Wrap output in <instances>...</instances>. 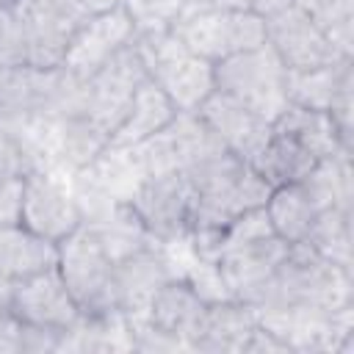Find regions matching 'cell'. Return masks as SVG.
Returning a JSON list of instances; mask_svg holds the SVG:
<instances>
[{
  "mask_svg": "<svg viewBox=\"0 0 354 354\" xmlns=\"http://www.w3.org/2000/svg\"><path fill=\"white\" fill-rule=\"evenodd\" d=\"M191 183V224L188 241L194 252L216 263V249L221 232L243 213L266 205L271 185L241 158L221 152L210 160H202L185 169Z\"/></svg>",
  "mask_w": 354,
  "mask_h": 354,
  "instance_id": "cell-1",
  "label": "cell"
},
{
  "mask_svg": "<svg viewBox=\"0 0 354 354\" xmlns=\"http://www.w3.org/2000/svg\"><path fill=\"white\" fill-rule=\"evenodd\" d=\"M354 301V277L348 268L326 260L310 243H290L288 254L254 299V310L274 307H324L337 310Z\"/></svg>",
  "mask_w": 354,
  "mask_h": 354,
  "instance_id": "cell-2",
  "label": "cell"
},
{
  "mask_svg": "<svg viewBox=\"0 0 354 354\" xmlns=\"http://www.w3.org/2000/svg\"><path fill=\"white\" fill-rule=\"evenodd\" d=\"M58 246L55 268L75 299L80 315L102 318L116 315L119 293H116V260L102 249L97 235L80 224L72 235H66Z\"/></svg>",
  "mask_w": 354,
  "mask_h": 354,
  "instance_id": "cell-3",
  "label": "cell"
},
{
  "mask_svg": "<svg viewBox=\"0 0 354 354\" xmlns=\"http://www.w3.org/2000/svg\"><path fill=\"white\" fill-rule=\"evenodd\" d=\"M136 47L144 58L149 80L171 100L177 111H196L213 91V64L185 50V44L166 30L136 33Z\"/></svg>",
  "mask_w": 354,
  "mask_h": 354,
  "instance_id": "cell-4",
  "label": "cell"
},
{
  "mask_svg": "<svg viewBox=\"0 0 354 354\" xmlns=\"http://www.w3.org/2000/svg\"><path fill=\"white\" fill-rule=\"evenodd\" d=\"M185 50L194 55L216 64L221 58H230L243 50H254L266 44V19L221 6H199L188 3L185 11L177 17V22L169 28Z\"/></svg>",
  "mask_w": 354,
  "mask_h": 354,
  "instance_id": "cell-5",
  "label": "cell"
},
{
  "mask_svg": "<svg viewBox=\"0 0 354 354\" xmlns=\"http://www.w3.org/2000/svg\"><path fill=\"white\" fill-rule=\"evenodd\" d=\"M285 66L268 44L254 50L235 53L213 64V83L216 91L246 105L249 111L260 113L263 119L274 122L285 105Z\"/></svg>",
  "mask_w": 354,
  "mask_h": 354,
  "instance_id": "cell-6",
  "label": "cell"
},
{
  "mask_svg": "<svg viewBox=\"0 0 354 354\" xmlns=\"http://www.w3.org/2000/svg\"><path fill=\"white\" fill-rule=\"evenodd\" d=\"M149 80L144 58L136 47V39L102 61L91 75H86V102L83 116L100 124L108 136L122 124L136 88Z\"/></svg>",
  "mask_w": 354,
  "mask_h": 354,
  "instance_id": "cell-7",
  "label": "cell"
},
{
  "mask_svg": "<svg viewBox=\"0 0 354 354\" xmlns=\"http://www.w3.org/2000/svg\"><path fill=\"white\" fill-rule=\"evenodd\" d=\"M19 224L50 243H61L66 235H72L83 218L72 194L69 174L58 169H36L25 174Z\"/></svg>",
  "mask_w": 354,
  "mask_h": 354,
  "instance_id": "cell-8",
  "label": "cell"
},
{
  "mask_svg": "<svg viewBox=\"0 0 354 354\" xmlns=\"http://www.w3.org/2000/svg\"><path fill=\"white\" fill-rule=\"evenodd\" d=\"M354 58L335 61L318 69H288L285 72V97L288 105H301L310 111H324L332 116L340 138L354 147Z\"/></svg>",
  "mask_w": 354,
  "mask_h": 354,
  "instance_id": "cell-9",
  "label": "cell"
},
{
  "mask_svg": "<svg viewBox=\"0 0 354 354\" xmlns=\"http://www.w3.org/2000/svg\"><path fill=\"white\" fill-rule=\"evenodd\" d=\"M191 202L194 194L185 171H166L144 177V183L136 188L127 205L152 238L169 243L188 235Z\"/></svg>",
  "mask_w": 354,
  "mask_h": 354,
  "instance_id": "cell-10",
  "label": "cell"
},
{
  "mask_svg": "<svg viewBox=\"0 0 354 354\" xmlns=\"http://www.w3.org/2000/svg\"><path fill=\"white\" fill-rule=\"evenodd\" d=\"M288 246L290 243H285L274 232L221 243L216 254V266L230 296L238 301L254 304L257 293L263 290V285L271 279V274L288 254Z\"/></svg>",
  "mask_w": 354,
  "mask_h": 354,
  "instance_id": "cell-11",
  "label": "cell"
},
{
  "mask_svg": "<svg viewBox=\"0 0 354 354\" xmlns=\"http://www.w3.org/2000/svg\"><path fill=\"white\" fill-rule=\"evenodd\" d=\"M6 310L22 324L53 329L61 335L80 318V310L55 266L14 282L6 299Z\"/></svg>",
  "mask_w": 354,
  "mask_h": 354,
  "instance_id": "cell-12",
  "label": "cell"
},
{
  "mask_svg": "<svg viewBox=\"0 0 354 354\" xmlns=\"http://www.w3.org/2000/svg\"><path fill=\"white\" fill-rule=\"evenodd\" d=\"M266 44L277 53L285 69H318L343 61L332 41L293 3L266 17Z\"/></svg>",
  "mask_w": 354,
  "mask_h": 354,
  "instance_id": "cell-13",
  "label": "cell"
},
{
  "mask_svg": "<svg viewBox=\"0 0 354 354\" xmlns=\"http://www.w3.org/2000/svg\"><path fill=\"white\" fill-rule=\"evenodd\" d=\"M196 113L207 122V127L216 133V138L224 144V149L249 166L254 163V158L260 155V149L266 147V141L271 136L268 119H263L260 113L249 111L246 105H241L218 91H213L196 108Z\"/></svg>",
  "mask_w": 354,
  "mask_h": 354,
  "instance_id": "cell-14",
  "label": "cell"
},
{
  "mask_svg": "<svg viewBox=\"0 0 354 354\" xmlns=\"http://www.w3.org/2000/svg\"><path fill=\"white\" fill-rule=\"evenodd\" d=\"M171 277H174V268L160 241L116 260V293H119L122 315L144 318L155 290Z\"/></svg>",
  "mask_w": 354,
  "mask_h": 354,
  "instance_id": "cell-15",
  "label": "cell"
},
{
  "mask_svg": "<svg viewBox=\"0 0 354 354\" xmlns=\"http://www.w3.org/2000/svg\"><path fill=\"white\" fill-rule=\"evenodd\" d=\"M136 25L124 8V3L119 8H111L105 14L91 17L75 36L64 66L72 69L75 75H91L102 61H108L116 50H122L124 44H130L136 39Z\"/></svg>",
  "mask_w": 354,
  "mask_h": 354,
  "instance_id": "cell-16",
  "label": "cell"
},
{
  "mask_svg": "<svg viewBox=\"0 0 354 354\" xmlns=\"http://www.w3.org/2000/svg\"><path fill=\"white\" fill-rule=\"evenodd\" d=\"M257 310L238 299L210 301L191 337V351H246L257 329Z\"/></svg>",
  "mask_w": 354,
  "mask_h": 354,
  "instance_id": "cell-17",
  "label": "cell"
},
{
  "mask_svg": "<svg viewBox=\"0 0 354 354\" xmlns=\"http://www.w3.org/2000/svg\"><path fill=\"white\" fill-rule=\"evenodd\" d=\"M205 307H207V301L183 277H171L169 282H163L155 290L144 318L149 324H155L158 329L180 337L188 346V351H191V337L199 329Z\"/></svg>",
  "mask_w": 354,
  "mask_h": 354,
  "instance_id": "cell-18",
  "label": "cell"
},
{
  "mask_svg": "<svg viewBox=\"0 0 354 354\" xmlns=\"http://www.w3.org/2000/svg\"><path fill=\"white\" fill-rule=\"evenodd\" d=\"M58 260V246L33 235L22 224L0 227V279L19 282L39 271L53 268Z\"/></svg>",
  "mask_w": 354,
  "mask_h": 354,
  "instance_id": "cell-19",
  "label": "cell"
},
{
  "mask_svg": "<svg viewBox=\"0 0 354 354\" xmlns=\"http://www.w3.org/2000/svg\"><path fill=\"white\" fill-rule=\"evenodd\" d=\"M174 116H177V108L171 105V100L152 80H144L136 88L130 108H127L122 124L113 130L108 147H136L144 138L160 133Z\"/></svg>",
  "mask_w": 354,
  "mask_h": 354,
  "instance_id": "cell-20",
  "label": "cell"
},
{
  "mask_svg": "<svg viewBox=\"0 0 354 354\" xmlns=\"http://www.w3.org/2000/svg\"><path fill=\"white\" fill-rule=\"evenodd\" d=\"M274 130L290 136L293 141H299L301 147H307L318 160L335 155V152H354V147H348L332 116L324 113V111H310V108H301V105H285V111L271 122Z\"/></svg>",
  "mask_w": 354,
  "mask_h": 354,
  "instance_id": "cell-21",
  "label": "cell"
},
{
  "mask_svg": "<svg viewBox=\"0 0 354 354\" xmlns=\"http://www.w3.org/2000/svg\"><path fill=\"white\" fill-rule=\"evenodd\" d=\"M315 163H318V158L307 147H301L290 136H285V133L271 127V136H268L266 147L260 149V155L254 158L252 169L271 188H279V185L301 183L315 169Z\"/></svg>",
  "mask_w": 354,
  "mask_h": 354,
  "instance_id": "cell-22",
  "label": "cell"
},
{
  "mask_svg": "<svg viewBox=\"0 0 354 354\" xmlns=\"http://www.w3.org/2000/svg\"><path fill=\"white\" fill-rule=\"evenodd\" d=\"M263 210L268 216L274 235L285 243H304L318 216V205L310 199L301 183L271 188Z\"/></svg>",
  "mask_w": 354,
  "mask_h": 354,
  "instance_id": "cell-23",
  "label": "cell"
},
{
  "mask_svg": "<svg viewBox=\"0 0 354 354\" xmlns=\"http://www.w3.org/2000/svg\"><path fill=\"white\" fill-rule=\"evenodd\" d=\"M86 169L116 202H130L136 188L144 183V171L130 147H105Z\"/></svg>",
  "mask_w": 354,
  "mask_h": 354,
  "instance_id": "cell-24",
  "label": "cell"
},
{
  "mask_svg": "<svg viewBox=\"0 0 354 354\" xmlns=\"http://www.w3.org/2000/svg\"><path fill=\"white\" fill-rule=\"evenodd\" d=\"M332 41L343 58H354V0H290Z\"/></svg>",
  "mask_w": 354,
  "mask_h": 354,
  "instance_id": "cell-25",
  "label": "cell"
},
{
  "mask_svg": "<svg viewBox=\"0 0 354 354\" xmlns=\"http://www.w3.org/2000/svg\"><path fill=\"white\" fill-rule=\"evenodd\" d=\"M326 260L351 271V207H324L315 216V224L307 241Z\"/></svg>",
  "mask_w": 354,
  "mask_h": 354,
  "instance_id": "cell-26",
  "label": "cell"
},
{
  "mask_svg": "<svg viewBox=\"0 0 354 354\" xmlns=\"http://www.w3.org/2000/svg\"><path fill=\"white\" fill-rule=\"evenodd\" d=\"M30 66V39L28 25L17 3L0 6V69Z\"/></svg>",
  "mask_w": 354,
  "mask_h": 354,
  "instance_id": "cell-27",
  "label": "cell"
},
{
  "mask_svg": "<svg viewBox=\"0 0 354 354\" xmlns=\"http://www.w3.org/2000/svg\"><path fill=\"white\" fill-rule=\"evenodd\" d=\"M191 0H124L136 30H166L177 22Z\"/></svg>",
  "mask_w": 354,
  "mask_h": 354,
  "instance_id": "cell-28",
  "label": "cell"
},
{
  "mask_svg": "<svg viewBox=\"0 0 354 354\" xmlns=\"http://www.w3.org/2000/svg\"><path fill=\"white\" fill-rule=\"evenodd\" d=\"M290 0H210V6H221V8H232V11H243V14H254V17H271L274 11L285 8Z\"/></svg>",
  "mask_w": 354,
  "mask_h": 354,
  "instance_id": "cell-29",
  "label": "cell"
},
{
  "mask_svg": "<svg viewBox=\"0 0 354 354\" xmlns=\"http://www.w3.org/2000/svg\"><path fill=\"white\" fill-rule=\"evenodd\" d=\"M191 3H199V6H205V3H210V0H191Z\"/></svg>",
  "mask_w": 354,
  "mask_h": 354,
  "instance_id": "cell-30",
  "label": "cell"
},
{
  "mask_svg": "<svg viewBox=\"0 0 354 354\" xmlns=\"http://www.w3.org/2000/svg\"><path fill=\"white\" fill-rule=\"evenodd\" d=\"M0 6H3V0H0Z\"/></svg>",
  "mask_w": 354,
  "mask_h": 354,
  "instance_id": "cell-31",
  "label": "cell"
}]
</instances>
